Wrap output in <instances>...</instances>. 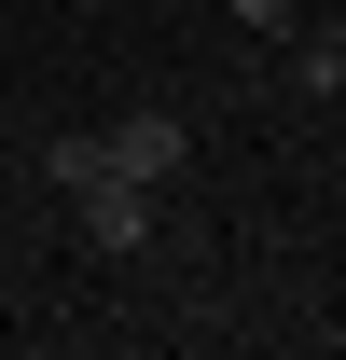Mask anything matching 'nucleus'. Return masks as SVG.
I'll use <instances>...</instances> for the list:
<instances>
[{"label": "nucleus", "mask_w": 346, "mask_h": 360, "mask_svg": "<svg viewBox=\"0 0 346 360\" xmlns=\"http://www.w3.org/2000/svg\"><path fill=\"white\" fill-rule=\"evenodd\" d=\"M70 236H84L97 264H139L153 250V180H84L70 194Z\"/></svg>", "instance_id": "1"}, {"label": "nucleus", "mask_w": 346, "mask_h": 360, "mask_svg": "<svg viewBox=\"0 0 346 360\" xmlns=\"http://www.w3.org/2000/svg\"><path fill=\"white\" fill-rule=\"evenodd\" d=\"M97 139H111V180H180V153H194L180 111H125V125H97Z\"/></svg>", "instance_id": "2"}, {"label": "nucleus", "mask_w": 346, "mask_h": 360, "mask_svg": "<svg viewBox=\"0 0 346 360\" xmlns=\"http://www.w3.org/2000/svg\"><path fill=\"white\" fill-rule=\"evenodd\" d=\"M42 180H56V194H84V180H111V139H97V125L42 139Z\"/></svg>", "instance_id": "3"}, {"label": "nucleus", "mask_w": 346, "mask_h": 360, "mask_svg": "<svg viewBox=\"0 0 346 360\" xmlns=\"http://www.w3.org/2000/svg\"><path fill=\"white\" fill-rule=\"evenodd\" d=\"M291 84L305 97H346V28H305V42H291Z\"/></svg>", "instance_id": "4"}, {"label": "nucleus", "mask_w": 346, "mask_h": 360, "mask_svg": "<svg viewBox=\"0 0 346 360\" xmlns=\"http://www.w3.org/2000/svg\"><path fill=\"white\" fill-rule=\"evenodd\" d=\"M236 28H305V0H236Z\"/></svg>", "instance_id": "5"}, {"label": "nucleus", "mask_w": 346, "mask_h": 360, "mask_svg": "<svg viewBox=\"0 0 346 360\" xmlns=\"http://www.w3.org/2000/svg\"><path fill=\"white\" fill-rule=\"evenodd\" d=\"M333 28H346V14H333Z\"/></svg>", "instance_id": "6"}]
</instances>
